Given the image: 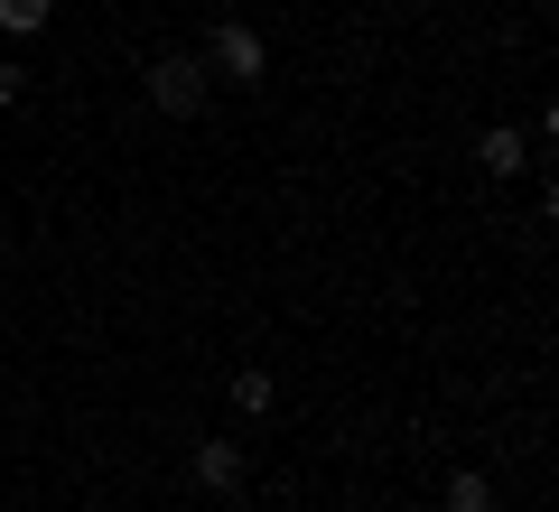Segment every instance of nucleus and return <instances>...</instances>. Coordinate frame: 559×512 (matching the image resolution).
<instances>
[{
  "label": "nucleus",
  "mask_w": 559,
  "mask_h": 512,
  "mask_svg": "<svg viewBox=\"0 0 559 512\" xmlns=\"http://www.w3.org/2000/svg\"><path fill=\"white\" fill-rule=\"evenodd\" d=\"M187 475H197V493H242V448L234 438H205V448L187 456Z\"/></svg>",
  "instance_id": "nucleus-3"
},
{
  "label": "nucleus",
  "mask_w": 559,
  "mask_h": 512,
  "mask_svg": "<svg viewBox=\"0 0 559 512\" xmlns=\"http://www.w3.org/2000/svg\"><path fill=\"white\" fill-rule=\"evenodd\" d=\"M205 84H215V75H205V57H187V47H178V57H150V103H159L168 121H197L205 112Z\"/></svg>",
  "instance_id": "nucleus-2"
},
{
  "label": "nucleus",
  "mask_w": 559,
  "mask_h": 512,
  "mask_svg": "<svg viewBox=\"0 0 559 512\" xmlns=\"http://www.w3.org/2000/svg\"><path fill=\"white\" fill-rule=\"evenodd\" d=\"M205 75H224V84H261V75H271V47H261V28L215 20V28H205Z\"/></svg>",
  "instance_id": "nucleus-1"
},
{
  "label": "nucleus",
  "mask_w": 559,
  "mask_h": 512,
  "mask_svg": "<svg viewBox=\"0 0 559 512\" xmlns=\"http://www.w3.org/2000/svg\"><path fill=\"white\" fill-rule=\"evenodd\" d=\"M234 410H242V419H271V410H280V382H271V373H234Z\"/></svg>",
  "instance_id": "nucleus-6"
},
{
  "label": "nucleus",
  "mask_w": 559,
  "mask_h": 512,
  "mask_svg": "<svg viewBox=\"0 0 559 512\" xmlns=\"http://www.w3.org/2000/svg\"><path fill=\"white\" fill-rule=\"evenodd\" d=\"M439 512H503V493H495V475L457 466V475H448V493H439Z\"/></svg>",
  "instance_id": "nucleus-5"
},
{
  "label": "nucleus",
  "mask_w": 559,
  "mask_h": 512,
  "mask_svg": "<svg viewBox=\"0 0 559 512\" xmlns=\"http://www.w3.org/2000/svg\"><path fill=\"white\" fill-rule=\"evenodd\" d=\"M47 20H57V0H0V28H10V38H38Z\"/></svg>",
  "instance_id": "nucleus-7"
},
{
  "label": "nucleus",
  "mask_w": 559,
  "mask_h": 512,
  "mask_svg": "<svg viewBox=\"0 0 559 512\" xmlns=\"http://www.w3.org/2000/svg\"><path fill=\"white\" fill-rule=\"evenodd\" d=\"M476 158H485V178H522V168H532V140H522V131H503V121H495V131H485L476 140Z\"/></svg>",
  "instance_id": "nucleus-4"
},
{
  "label": "nucleus",
  "mask_w": 559,
  "mask_h": 512,
  "mask_svg": "<svg viewBox=\"0 0 559 512\" xmlns=\"http://www.w3.org/2000/svg\"><path fill=\"white\" fill-rule=\"evenodd\" d=\"M20 94H28V66H10V57H0V112H10Z\"/></svg>",
  "instance_id": "nucleus-8"
}]
</instances>
